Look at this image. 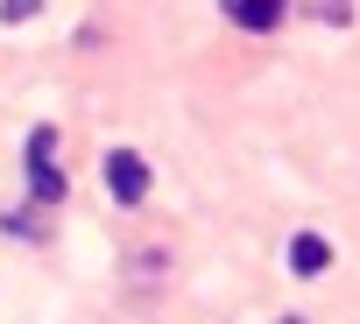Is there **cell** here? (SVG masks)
Instances as JSON below:
<instances>
[{
  "instance_id": "obj_1",
  "label": "cell",
  "mask_w": 360,
  "mask_h": 324,
  "mask_svg": "<svg viewBox=\"0 0 360 324\" xmlns=\"http://www.w3.org/2000/svg\"><path fill=\"white\" fill-rule=\"evenodd\" d=\"M50 155H57V127H36V134H29V155H22L36 205H64V170H57Z\"/></svg>"
},
{
  "instance_id": "obj_2",
  "label": "cell",
  "mask_w": 360,
  "mask_h": 324,
  "mask_svg": "<svg viewBox=\"0 0 360 324\" xmlns=\"http://www.w3.org/2000/svg\"><path fill=\"white\" fill-rule=\"evenodd\" d=\"M106 191H113L120 205H141V198H148V162H141L134 148H113V155H106Z\"/></svg>"
},
{
  "instance_id": "obj_3",
  "label": "cell",
  "mask_w": 360,
  "mask_h": 324,
  "mask_svg": "<svg viewBox=\"0 0 360 324\" xmlns=\"http://www.w3.org/2000/svg\"><path fill=\"white\" fill-rule=\"evenodd\" d=\"M219 8H226V22H233V29H255V36H269V29L290 15V0H219Z\"/></svg>"
},
{
  "instance_id": "obj_4",
  "label": "cell",
  "mask_w": 360,
  "mask_h": 324,
  "mask_svg": "<svg viewBox=\"0 0 360 324\" xmlns=\"http://www.w3.org/2000/svg\"><path fill=\"white\" fill-rule=\"evenodd\" d=\"M325 268H332V247H325L318 233H297V240H290V275L311 282V275H325Z\"/></svg>"
},
{
  "instance_id": "obj_5",
  "label": "cell",
  "mask_w": 360,
  "mask_h": 324,
  "mask_svg": "<svg viewBox=\"0 0 360 324\" xmlns=\"http://www.w3.org/2000/svg\"><path fill=\"white\" fill-rule=\"evenodd\" d=\"M36 8H43V0H8L0 15H8V22H22V15H36Z\"/></svg>"
},
{
  "instance_id": "obj_6",
  "label": "cell",
  "mask_w": 360,
  "mask_h": 324,
  "mask_svg": "<svg viewBox=\"0 0 360 324\" xmlns=\"http://www.w3.org/2000/svg\"><path fill=\"white\" fill-rule=\"evenodd\" d=\"M283 324H304V317H283Z\"/></svg>"
}]
</instances>
